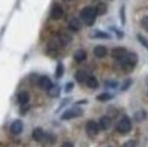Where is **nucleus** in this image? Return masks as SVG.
I'll return each instance as SVG.
<instances>
[{
  "mask_svg": "<svg viewBox=\"0 0 148 147\" xmlns=\"http://www.w3.org/2000/svg\"><path fill=\"white\" fill-rule=\"evenodd\" d=\"M80 18L83 19V22L86 25H94L95 22V18H97V12H95V8L92 7H84V8L80 11Z\"/></svg>",
  "mask_w": 148,
  "mask_h": 147,
  "instance_id": "nucleus-1",
  "label": "nucleus"
},
{
  "mask_svg": "<svg viewBox=\"0 0 148 147\" xmlns=\"http://www.w3.org/2000/svg\"><path fill=\"white\" fill-rule=\"evenodd\" d=\"M136 64H137V55L136 53H128L126 57L122 60V68L125 71H132Z\"/></svg>",
  "mask_w": 148,
  "mask_h": 147,
  "instance_id": "nucleus-2",
  "label": "nucleus"
},
{
  "mask_svg": "<svg viewBox=\"0 0 148 147\" xmlns=\"http://www.w3.org/2000/svg\"><path fill=\"white\" fill-rule=\"evenodd\" d=\"M130 129H132V121H130V119L128 116L121 117V120L118 121V124H117V131L120 134H128Z\"/></svg>",
  "mask_w": 148,
  "mask_h": 147,
  "instance_id": "nucleus-3",
  "label": "nucleus"
},
{
  "mask_svg": "<svg viewBox=\"0 0 148 147\" xmlns=\"http://www.w3.org/2000/svg\"><path fill=\"white\" fill-rule=\"evenodd\" d=\"M83 115V110H82L80 108H71V109H68V110H65L63 113V116H61V119L63 120H71V119H75V117H79Z\"/></svg>",
  "mask_w": 148,
  "mask_h": 147,
  "instance_id": "nucleus-4",
  "label": "nucleus"
},
{
  "mask_svg": "<svg viewBox=\"0 0 148 147\" xmlns=\"http://www.w3.org/2000/svg\"><path fill=\"white\" fill-rule=\"evenodd\" d=\"M99 124L98 123H95L94 120H90L87 121V124H86V132H87V135L90 136V138H94V136H97L99 132Z\"/></svg>",
  "mask_w": 148,
  "mask_h": 147,
  "instance_id": "nucleus-5",
  "label": "nucleus"
},
{
  "mask_svg": "<svg viewBox=\"0 0 148 147\" xmlns=\"http://www.w3.org/2000/svg\"><path fill=\"white\" fill-rule=\"evenodd\" d=\"M126 55H128L126 49L121 48V46H117V48H114L112 50V57L116 59V60H124L126 57Z\"/></svg>",
  "mask_w": 148,
  "mask_h": 147,
  "instance_id": "nucleus-6",
  "label": "nucleus"
},
{
  "mask_svg": "<svg viewBox=\"0 0 148 147\" xmlns=\"http://www.w3.org/2000/svg\"><path fill=\"white\" fill-rule=\"evenodd\" d=\"M63 15H64V10L60 4H54L53 7H52V11H50V18L52 19H54V21L61 19Z\"/></svg>",
  "mask_w": 148,
  "mask_h": 147,
  "instance_id": "nucleus-7",
  "label": "nucleus"
},
{
  "mask_svg": "<svg viewBox=\"0 0 148 147\" xmlns=\"http://www.w3.org/2000/svg\"><path fill=\"white\" fill-rule=\"evenodd\" d=\"M10 131L12 135H19L23 131V123L21 120H15L10 125Z\"/></svg>",
  "mask_w": 148,
  "mask_h": 147,
  "instance_id": "nucleus-8",
  "label": "nucleus"
},
{
  "mask_svg": "<svg viewBox=\"0 0 148 147\" xmlns=\"http://www.w3.org/2000/svg\"><path fill=\"white\" fill-rule=\"evenodd\" d=\"M37 83H38V86H40V89H42V90H48L50 86L53 85L48 76H40Z\"/></svg>",
  "mask_w": 148,
  "mask_h": 147,
  "instance_id": "nucleus-9",
  "label": "nucleus"
},
{
  "mask_svg": "<svg viewBox=\"0 0 148 147\" xmlns=\"http://www.w3.org/2000/svg\"><path fill=\"white\" fill-rule=\"evenodd\" d=\"M99 128L101 129H109L110 128V125H112V119L109 116H102L99 119Z\"/></svg>",
  "mask_w": 148,
  "mask_h": 147,
  "instance_id": "nucleus-10",
  "label": "nucleus"
},
{
  "mask_svg": "<svg viewBox=\"0 0 148 147\" xmlns=\"http://www.w3.org/2000/svg\"><path fill=\"white\" fill-rule=\"evenodd\" d=\"M94 55H95V57L102 59L108 55V49H106V46H103V45H98V46L94 48Z\"/></svg>",
  "mask_w": 148,
  "mask_h": 147,
  "instance_id": "nucleus-11",
  "label": "nucleus"
},
{
  "mask_svg": "<svg viewBox=\"0 0 148 147\" xmlns=\"http://www.w3.org/2000/svg\"><path fill=\"white\" fill-rule=\"evenodd\" d=\"M68 27H69V30H72V31H79L82 29V23L77 18H72L71 21L68 22Z\"/></svg>",
  "mask_w": 148,
  "mask_h": 147,
  "instance_id": "nucleus-12",
  "label": "nucleus"
},
{
  "mask_svg": "<svg viewBox=\"0 0 148 147\" xmlns=\"http://www.w3.org/2000/svg\"><path fill=\"white\" fill-rule=\"evenodd\" d=\"M30 101V94L27 91H19L18 93V102L21 105H27Z\"/></svg>",
  "mask_w": 148,
  "mask_h": 147,
  "instance_id": "nucleus-13",
  "label": "nucleus"
},
{
  "mask_svg": "<svg viewBox=\"0 0 148 147\" xmlns=\"http://www.w3.org/2000/svg\"><path fill=\"white\" fill-rule=\"evenodd\" d=\"M32 136L36 142H41V140H44V138H45V132H44V129L42 128H36L34 131H33Z\"/></svg>",
  "mask_w": 148,
  "mask_h": 147,
  "instance_id": "nucleus-14",
  "label": "nucleus"
},
{
  "mask_svg": "<svg viewBox=\"0 0 148 147\" xmlns=\"http://www.w3.org/2000/svg\"><path fill=\"white\" fill-rule=\"evenodd\" d=\"M86 57H87V53H86V50H83V49L76 50V52H75V55H73V59H75V61H77V63L84 61Z\"/></svg>",
  "mask_w": 148,
  "mask_h": 147,
  "instance_id": "nucleus-15",
  "label": "nucleus"
},
{
  "mask_svg": "<svg viewBox=\"0 0 148 147\" xmlns=\"http://www.w3.org/2000/svg\"><path fill=\"white\" fill-rule=\"evenodd\" d=\"M75 79H76L77 82H80V83H84V82H87V79H88V75H87L86 71H76Z\"/></svg>",
  "mask_w": 148,
  "mask_h": 147,
  "instance_id": "nucleus-16",
  "label": "nucleus"
},
{
  "mask_svg": "<svg viewBox=\"0 0 148 147\" xmlns=\"http://www.w3.org/2000/svg\"><path fill=\"white\" fill-rule=\"evenodd\" d=\"M48 94H49V97H58V94H60V86L58 85H52L48 89Z\"/></svg>",
  "mask_w": 148,
  "mask_h": 147,
  "instance_id": "nucleus-17",
  "label": "nucleus"
},
{
  "mask_svg": "<svg viewBox=\"0 0 148 147\" xmlns=\"http://www.w3.org/2000/svg\"><path fill=\"white\" fill-rule=\"evenodd\" d=\"M106 11H108V6H106V3H98L97 7H95V12H97V15H105Z\"/></svg>",
  "mask_w": 148,
  "mask_h": 147,
  "instance_id": "nucleus-18",
  "label": "nucleus"
},
{
  "mask_svg": "<svg viewBox=\"0 0 148 147\" xmlns=\"http://www.w3.org/2000/svg\"><path fill=\"white\" fill-rule=\"evenodd\" d=\"M92 37H94V38H103V40H109V38H110V34H109V33H105V31L97 30V31H94V33H92Z\"/></svg>",
  "mask_w": 148,
  "mask_h": 147,
  "instance_id": "nucleus-19",
  "label": "nucleus"
},
{
  "mask_svg": "<svg viewBox=\"0 0 148 147\" xmlns=\"http://www.w3.org/2000/svg\"><path fill=\"white\" fill-rule=\"evenodd\" d=\"M87 86L90 87V89H97L98 87V80H97V78H94V76H88V79H87Z\"/></svg>",
  "mask_w": 148,
  "mask_h": 147,
  "instance_id": "nucleus-20",
  "label": "nucleus"
},
{
  "mask_svg": "<svg viewBox=\"0 0 148 147\" xmlns=\"http://www.w3.org/2000/svg\"><path fill=\"white\" fill-rule=\"evenodd\" d=\"M58 42L61 45H67L71 42V37L67 36V34H64V33H61V34L58 36Z\"/></svg>",
  "mask_w": 148,
  "mask_h": 147,
  "instance_id": "nucleus-21",
  "label": "nucleus"
},
{
  "mask_svg": "<svg viewBox=\"0 0 148 147\" xmlns=\"http://www.w3.org/2000/svg\"><path fill=\"white\" fill-rule=\"evenodd\" d=\"M112 98H113V94H110V93H103V94L97 95V99H98V101H102V102H105V101H110Z\"/></svg>",
  "mask_w": 148,
  "mask_h": 147,
  "instance_id": "nucleus-22",
  "label": "nucleus"
},
{
  "mask_svg": "<svg viewBox=\"0 0 148 147\" xmlns=\"http://www.w3.org/2000/svg\"><path fill=\"white\" fill-rule=\"evenodd\" d=\"M145 117H147V113H145V110H137L135 113V120L136 121H143Z\"/></svg>",
  "mask_w": 148,
  "mask_h": 147,
  "instance_id": "nucleus-23",
  "label": "nucleus"
},
{
  "mask_svg": "<svg viewBox=\"0 0 148 147\" xmlns=\"http://www.w3.org/2000/svg\"><path fill=\"white\" fill-rule=\"evenodd\" d=\"M64 74V66H63V63H58L57 64V70H56V78H61Z\"/></svg>",
  "mask_w": 148,
  "mask_h": 147,
  "instance_id": "nucleus-24",
  "label": "nucleus"
},
{
  "mask_svg": "<svg viewBox=\"0 0 148 147\" xmlns=\"http://www.w3.org/2000/svg\"><path fill=\"white\" fill-rule=\"evenodd\" d=\"M137 40H139V42L143 45V46H145V48L148 49V40L145 37H143L141 34H137Z\"/></svg>",
  "mask_w": 148,
  "mask_h": 147,
  "instance_id": "nucleus-25",
  "label": "nucleus"
},
{
  "mask_svg": "<svg viewBox=\"0 0 148 147\" xmlns=\"http://www.w3.org/2000/svg\"><path fill=\"white\" fill-rule=\"evenodd\" d=\"M130 85H132V79H128V80H125V82H124V85L121 86V90H126V89H128V87H129Z\"/></svg>",
  "mask_w": 148,
  "mask_h": 147,
  "instance_id": "nucleus-26",
  "label": "nucleus"
},
{
  "mask_svg": "<svg viewBox=\"0 0 148 147\" xmlns=\"http://www.w3.org/2000/svg\"><path fill=\"white\" fill-rule=\"evenodd\" d=\"M124 147H136V142L135 140H128V142L124 144Z\"/></svg>",
  "mask_w": 148,
  "mask_h": 147,
  "instance_id": "nucleus-27",
  "label": "nucleus"
},
{
  "mask_svg": "<svg viewBox=\"0 0 148 147\" xmlns=\"http://www.w3.org/2000/svg\"><path fill=\"white\" fill-rule=\"evenodd\" d=\"M121 22L122 25L125 23V8L124 7H121Z\"/></svg>",
  "mask_w": 148,
  "mask_h": 147,
  "instance_id": "nucleus-28",
  "label": "nucleus"
},
{
  "mask_svg": "<svg viewBox=\"0 0 148 147\" xmlns=\"http://www.w3.org/2000/svg\"><path fill=\"white\" fill-rule=\"evenodd\" d=\"M72 87H73V85H72L71 82H69V83H68V85L65 86V91H67V93H69V91L72 90Z\"/></svg>",
  "mask_w": 148,
  "mask_h": 147,
  "instance_id": "nucleus-29",
  "label": "nucleus"
},
{
  "mask_svg": "<svg viewBox=\"0 0 148 147\" xmlns=\"http://www.w3.org/2000/svg\"><path fill=\"white\" fill-rule=\"evenodd\" d=\"M141 25L148 30V19H143V21H141Z\"/></svg>",
  "mask_w": 148,
  "mask_h": 147,
  "instance_id": "nucleus-30",
  "label": "nucleus"
},
{
  "mask_svg": "<svg viewBox=\"0 0 148 147\" xmlns=\"http://www.w3.org/2000/svg\"><path fill=\"white\" fill-rule=\"evenodd\" d=\"M61 147H73V144H72L71 142H65V143H63V146Z\"/></svg>",
  "mask_w": 148,
  "mask_h": 147,
  "instance_id": "nucleus-31",
  "label": "nucleus"
},
{
  "mask_svg": "<svg viewBox=\"0 0 148 147\" xmlns=\"http://www.w3.org/2000/svg\"><path fill=\"white\" fill-rule=\"evenodd\" d=\"M106 86H110V87H116L117 83H116V82H108V83H106Z\"/></svg>",
  "mask_w": 148,
  "mask_h": 147,
  "instance_id": "nucleus-32",
  "label": "nucleus"
},
{
  "mask_svg": "<svg viewBox=\"0 0 148 147\" xmlns=\"http://www.w3.org/2000/svg\"><path fill=\"white\" fill-rule=\"evenodd\" d=\"M147 85H148V76H147Z\"/></svg>",
  "mask_w": 148,
  "mask_h": 147,
  "instance_id": "nucleus-33",
  "label": "nucleus"
},
{
  "mask_svg": "<svg viewBox=\"0 0 148 147\" xmlns=\"http://www.w3.org/2000/svg\"><path fill=\"white\" fill-rule=\"evenodd\" d=\"M67 1H71V0H67Z\"/></svg>",
  "mask_w": 148,
  "mask_h": 147,
  "instance_id": "nucleus-34",
  "label": "nucleus"
}]
</instances>
